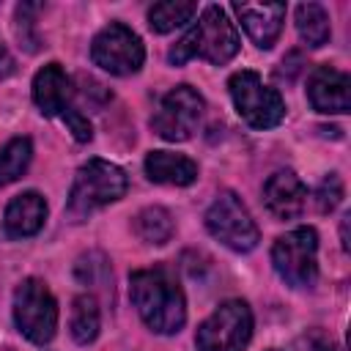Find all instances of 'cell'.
<instances>
[{"instance_id":"cell-12","label":"cell","mask_w":351,"mask_h":351,"mask_svg":"<svg viewBox=\"0 0 351 351\" xmlns=\"http://www.w3.org/2000/svg\"><path fill=\"white\" fill-rule=\"evenodd\" d=\"M233 11L255 47L269 49L280 38L285 22V3H236Z\"/></svg>"},{"instance_id":"cell-19","label":"cell","mask_w":351,"mask_h":351,"mask_svg":"<svg viewBox=\"0 0 351 351\" xmlns=\"http://www.w3.org/2000/svg\"><path fill=\"white\" fill-rule=\"evenodd\" d=\"M296 30L307 47H324L332 36L329 14L318 3H302L296 8Z\"/></svg>"},{"instance_id":"cell-17","label":"cell","mask_w":351,"mask_h":351,"mask_svg":"<svg viewBox=\"0 0 351 351\" xmlns=\"http://www.w3.org/2000/svg\"><path fill=\"white\" fill-rule=\"evenodd\" d=\"M173 230H176L173 217H170V211L162 208V206H145V208L137 211V217H134V233H137V239L145 241V244L162 247V244H167V241L173 239Z\"/></svg>"},{"instance_id":"cell-1","label":"cell","mask_w":351,"mask_h":351,"mask_svg":"<svg viewBox=\"0 0 351 351\" xmlns=\"http://www.w3.org/2000/svg\"><path fill=\"white\" fill-rule=\"evenodd\" d=\"M132 302L145 321L148 329L156 335H176L186 321V302L184 291L167 269H137L129 277Z\"/></svg>"},{"instance_id":"cell-25","label":"cell","mask_w":351,"mask_h":351,"mask_svg":"<svg viewBox=\"0 0 351 351\" xmlns=\"http://www.w3.org/2000/svg\"><path fill=\"white\" fill-rule=\"evenodd\" d=\"M14 74V58H11V52L0 44V80H5V77H11Z\"/></svg>"},{"instance_id":"cell-22","label":"cell","mask_w":351,"mask_h":351,"mask_svg":"<svg viewBox=\"0 0 351 351\" xmlns=\"http://www.w3.org/2000/svg\"><path fill=\"white\" fill-rule=\"evenodd\" d=\"M340 200H343V181H340L335 173H329V176L318 184V189H315L318 211L329 214V211H335V208L340 206Z\"/></svg>"},{"instance_id":"cell-26","label":"cell","mask_w":351,"mask_h":351,"mask_svg":"<svg viewBox=\"0 0 351 351\" xmlns=\"http://www.w3.org/2000/svg\"><path fill=\"white\" fill-rule=\"evenodd\" d=\"M348 219H351V217L346 214L343 222H340V239H343V250H346V252L351 250V244H348Z\"/></svg>"},{"instance_id":"cell-13","label":"cell","mask_w":351,"mask_h":351,"mask_svg":"<svg viewBox=\"0 0 351 351\" xmlns=\"http://www.w3.org/2000/svg\"><path fill=\"white\" fill-rule=\"evenodd\" d=\"M71 80L60 69V63H47L33 77V101L49 118H63L71 107Z\"/></svg>"},{"instance_id":"cell-8","label":"cell","mask_w":351,"mask_h":351,"mask_svg":"<svg viewBox=\"0 0 351 351\" xmlns=\"http://www.w3.org/2000/svg\"><path fill=\"white\" fill-rule=\"evenodd\" d=\"M274 271L291 288H313L318 280V236L313 228H296L271 247Z\"/></svg>"},{"instance_id":"cell-15","label":"cell","mask_w":351,"mask_h":351,"mask_svg":"<svg viewBox=\"0 0 351 351\" xmlns=\"http://www.w3.org/2000/svg\"><path fill=\"white\" fill-rule=\"evenodd\" d=\"M47 222V200L38 192H22L16 195L3 214V228L11 239H27L36 236Z\"/></svg>"},{"instance_id":"cell-16","label":"cell","mask_w":351,"mask_h":351,"mask_svg":"<svg viewBox=\"0 0 351 351\" xmlns=\"http://www.w3.org/2000/svg\"><path fill=\"white\" fill-rule=\"evenodd\" d=\"M145 176L156 184H167V186H189L197 178V165L184 156V154H173V151H151L145 156Z\"/></svg>"},{"instance_id":"cell-10","label":"cell","mask_w":351,"mask_h":351,"mask_svg":"<svg viewBox=\"0 0 351 351\" xmlns=\"http://www.w3.org/2000/svg\"><path fill=\"white\" fill-rule=\"evenodd\" d=\"M203 115V96L192 85H176L167 90L151 115V126L162 140L184 143L195 134Z\"/></svg>"},{"instance_id":"cell-23","label":"cell","mask_w":351,"mask_h":351,"mask_svg":"<svg viewBox=\"0 0 351 351\" xmlns=\"http://www.w3.org/2000/svg\"><path fill=\"white\" fill-rule=\"evenodd\" d=\"M60 121L69 126V132L74 134V140H77V143H88V140L93 137V132H90V123H88V118H85L80 110H69V112H66Z\"/></svg>"},{"instance_id":"cell-27","label":"cell","mask_w":351,"mask_h":351,"mask_svg":"<svg viewBox=\"0 0 351 351\" xmlns=\"http://www.w3.org/2000/svg\"><path fill=\"white\" fill-rule=\"evenodd\" d=\"M269 351H280V348H269Z\"/></svg>"},{"instance_id":"cell-5","label":"cell","mask_w":351,"mask_h":351,"mask_svg":"<svg viewBox=\"0 0 351 351\" xmlns=\"http://www.w3.org/2000/svg\"><path fill=\"white\" fill-rule=\"evenodd\" d=\"M228 90H230L236 112L252 129H271V126H277L285 118L282 96L274 88L263 85V80L255 71H250V69L236 71L228 80Z\"/></svg>"},{"instance_id":"cell-9","label":"cell","mask_w":351,"mask_h":351,"mask_svg":"<svg viewBox=\"0 0 351 351\" xmlns=\"http://www.w3.org/2000/svg\"><path fill=\"white\" fill-rule=\"evenodd\" d=\"M90 60L104 69L107 74L115 77H129L134 71H140L143 60H145V47L140 41V36L121 25V22H110L107 27H101L90 44Z\"/></svg>"},{"instance_id":"cell-6","label":"cell","mask_w":351,"mask_h":351,"mask_svg":"<svg viewBox=\"0 0 351 351\" xmlns=\"http://www.w3.org/2000/svg\"><path fill=\"white\" fill-rule=\"evenodd\" d=\"M252 337V313L241 299L222 302L195 332L197 351H244Z\"/></svg>"},{"instance_id":"cell-14","label":"cell","mask_w":351,"mask_h":351,"mask_svg":"<svg viewBox=\"0 0 351 351\" xmlns=\"http://www.w3.org/2000/svg\"><path fill=\"white\" fill-rule=\"evenodd\" d=\"M263 203L277 219H293L307 206V186L293 170H277L263 184Z\"/></svg>"},{"instance_id":"cell-24","label":"cell","mask_w":351,"mask_h":351,"mask_svg":"<svg viewBox=\"0 0 351 351\" xmlns=\"http://www.w3.org/2000/svg\"><path fill=\"white\" fill-rule=\"evenodd\" d=\"M302 351H343L340 343H335L332 337H324V335H310L304 340V348Z\"/></svg>"},{"instance_id":"cell-18","label":"cell","mask_w":351,"mask_h":351,"mask_svg":"<svg viewBox=\"0 0 351 351\" xmlns=\"http://www.w3.org/2000/svg\"><path fill=\"white\" fill-rule=\"evenodd\" d=\"M99 326H101V315H99L96 299L90 293L77 296L74 304H71V321H69L74 343H80V346L93 343L99 337Z\"/></svg>"},{"instance_id":"cell-7","label":"cell","mask_w":351,"mask_h":351,"mask_svg":"<svg viewBox=\"0 0 351 351\" xmlns=\"http://www.w3.org/2000/svg\"><path fill=\"white\" fill-rule=\"evenodd\" d=\"M206 230L233 252H250L261 241V230L236 192H219L206 211Z\"/></svg>"},{"instance_id":"cell-11","label":"cell","mask_w":351,"mask_h":351,"mask_svg":"<svg viewBox=\"0 0 351 351\" xmlns=\"http://www.w3.org/2000/svg\"><path fill=\"white\" fill-rule=\"evenodd\" d=\"M307 99L313 110L326 115H343L351 110V80L346 71L318 66L307 80Z\"/></svg>"},{"instance_id":"cell-20","label":"cell","mask_w":351,"mask_h":351,"mask_svg":"<svg viewBox=\"0 0 351 351\" xmlns=\"http://www.w3.org/2000/svg\"><path fill=\"white\" fill-rule=\"evenodd\" d=\"M197 14V5L192 0H165L154 3L148 11V25L154 33H170L181 25H186Z\"/></svg>"},{"instance_id":"cell-4","label":"cell","mask_w":351,"mask_h":351,"mask_svg":"<svg viewBox=\"0 0 351 351\" xmlns=\"http://www.w3.org/2000/svg\"><path fill=\"white\" fill-rule=\"evenodd\" d=\"M14 324L36 346H47L58 332V302L44 280L27 277L14 291Z\"/></svg>"},{"instance_id":"cell-2","label":"cell","mask_w":351,"mask_h":351,"mask_svg":"<svg viewBox=\"0 0 351 351\" xmlns=\"http://www.w3.org/2000/svg\"><path fill=\"white\" fill-rule=\"evenodd\" d=\"M239 44H241L239 30L230 22V16L225 14V8L206 5L200 19L195 22V27L189 33H184L176 47H170L167 60L173 66H181L192 58H200L214 66H222L239 52Z\"/></svg>"},{"instance_id":"cell-3","label":"cell","mask_w":351,"mask_h":351,"mask_svg":"<svg viewBox=\"0 0 351 351\" xmlns=\"http://www.w3.org/2000/svg\"><path fill=\"white\" fill-rule=\"evenodd\" d=\"M126 189H129V178L118 165L104 159H90L74 176V184L69 192V214L74 219H82L90 211L121 200Z\"/></svg>"},{"instance_id":"cell-21","label":"cell","mask_w":351,"mask_h":351,"mask_svg":"<svg viewBox=\"0 0 351 351\" xmlns=\"http://www.w3.org/2000/svg\"><path fill=\"white\" fill-rule=\"evenodd\" d=\"M33 159V143L30 137H14L0 148V186L14 184L16 178H22V173L27 170Z\"/></svg>"}]
</instances>
